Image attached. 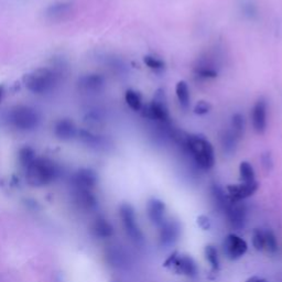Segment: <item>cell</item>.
<instances>
[{
    "label": "cell",
    "instance_id": "4fadbf2b",
    "mask_svg": "<svg viewBox=\"0 0 282 282\" xmlns=\"http://www.w3.org/2000/svg\"><path fill=\"white\" fill-rule=\"evenodd\" d=\"M105 86V78L100 74H87L78 82V87L87 94H96L103 91Z\"/></svg>",
    "mask_w": 282,
    "mask_h": 282
},
{
    "label": "cell",
    "instance_id": "484cf974",
    "mask_svg": "<svg viewBox=\"0 0 282 282\" xmlns=\"http://www.w3.org/2000/svg\"><path fill=\"white\" fill-rule=\"evenodd\" d=\"M78 136L79 139H81L84 143L88 144L89 147H94V148H102L105 145V139L102 137V136H97L94 135L89 131L86 130H79L78 131Z\"/></svg>",
    "mask_w": 282,
    "mask_h": 282
},
{
    "label": "cell",
    "instance_id": "6da1fadb",
    "mask_svg": "<svg viewBox=\"0 0 282 282\" xmlns=\"http://www.w3.org/2000/svg\"><path fill=\"white\" fill-rule=\"evenodd\" d=\"M182 144L202 170H211L215 166V151L210 141L203 136L187 135Z\"/></svg>",
    "mask_w": 282,
    "mask_h": 282
},
{
    "label": "cell",
    "instance_id": "9a60e30c",
    "mask_svg": "<svg viewBox=\"0 0 282 282\" xmlns=\"http://www.w3.org/2000/svg\"><path fill=\"white\" fill-rule=\"evenodd\" d=\"M147 213L149 219L154 225L160 226L166 220V204L159 199H150L147 204Z\"/></svg>",
    "mask_w": 282,
    "mask_h": 282
},
{
    "label": "cell",
    "instance_id": "ac0fdd59",
    "mask_svg": "<svg viewBox=\"0 0 282 282\" xmlns=\"http://www.w3.org/2000/svg\"><path fill=\"white\" fill-rule=\"evenodd\" d=\"M106 257L109 264L116 268H127L129 266V255H127L126 251L119 247H111L107 250Z\"/></svg>",
    "mask_w": 282,
    "mask_h": 282
},
{
    "label": "cell",
    "instance_id": "cb8c5ba5",
    "mask_svg": "<svg viewBox=\"0 0 282 282\" xmlns=\"http://www.w3.org/2000/svg\"><path fill=\"white\" fill-rule=\"evenodd\" d=\"M176 94L178 101V104L183 109H187L190 107L191 96H190V88L185 81H178L176 85Z\"/></svg>",
    "mask_w": 282,
    "mask_h": 282
},
{
    "label": "cell",
    "instance_id": "1f68e13d",
    "mask_svg": "<svg viewBox=\"0 0 282 282\" xmlns=\"http://www.w3.org/2000/svg\"><path fill=\"white\" fill-rule=\"evenodd\" d=\"M35 158L36 157L35 154V151L29 147L22 148L20 151H19V161H20L22 167H25V169L29 166Z\"/></svg>",
    "mask_w": 282,
    "mask_h": 282
},
{
    "label": "cell",
    "instance_id": "603a6c76",
    "mask_svg": "<svg viewBox=\"0 0 282 282\" xmlns=\"http://www.w3.org/2000/svg\"><path fill=\"white\" fill-rule=\"evenodd\" d=\"M230 130L233 131V134L236 136L238 140H241L246 131V120L245 117L241 112H235L232 115L230 118Z\"/></svg>",
    "mask_w": 282,
    "mask_h": 282
},
{
    "label": "cell",
    "instance_id": "e0dca14e",
    "mask_svg": "<svg viewBox=\"0 0 282 282\" xmlns=\"http://www.w3.org/2000/svg\"><path fill=\"white\" fill-rule=\"evenodd\" d=\"M77 133L78 131L72 120L61 119L54 126V135L61 140L73 139Z\"/></svg>",
    "mask_w": 282,
    "mask_h": 282
},
{
    "label": "cell",
    "instance_id": "83f0119b",
    "mask_svg": "<svg viewBox=\"0 0 282 282\" xmlns=\"http://www.w3.org/2000/svg\"><path fill=\"white\" fill-rule=\"evenodd\" d=\"M239 176L244 183H251L256 181L255 170L248 161H243L239 164Z\"/></svg>",
    "mask_w": 282,
    "mask_h": 282
},
{
    "label": "cell",
    "instance_id": "d6986e66",
    "mask_svg": "<svg viewBox=\"0 0 282 282\" xmlns=\"http://www.w3.org/2000/svg\"><path fill=\"white\" fill-rule=\"evenodd\" d=\"M219 141L224 154H226V156H233V154L236 152L239 140L237 139L236 136L233 134L232 130H223L219 135Z\"/></svg>",
    "mask_w": 282,
    "mask_h": 282
},
{
    "label": "cell",
    "instance_id": "52a82bcc",
    "mask_svg": "<svg viewBox=\"0 0 282 282\" xmlns=\"http://www.w3.org/2000/svg\"><path fill=\"white\" fill-rule=\"evenodd\" d=\"M74 13V6L70 2H55L45 10V19L49 22L61 23L70 20Z\"/></svg>",
    "mask_w": 282,
    "mask_h": 282
},
{
    "label": "cell",
    "instance_id": "8992f818",
    "mask_svg": "<svg viewBox=\"0 0 282 282\" xmlns=\"http://www.w3.org/2000/svg\"><path fill=\"white\" fill-rule=\"evenodd\" d=\"M121 222H123L126 233L130 237L131 241L137 245H142L144 242L142 232H141L137 220H136L135 210L130 204H123L119 209Z\"/></svg>",
    "mask_w": 282,
    "mask_h": 282
},
{
    "label": "cell",
    "instance_id": "5bb4252c",
    "mask_svg": "<svg viewBox=\"0 0 282 282\" xmlns=\"http://www.w3.org/2000/svg\"><path fill=\"white\" fill-rule=\"evenodd\" d=\"M75 189L93 190L97 183V175L91 169H82L73 178Z\"/></svg>",
    "mask_w": 282,
    "mask_h": 282
},
{
    "label": "cell",
    "instance_id": "7a4b0ae2",
    "mask_svg": "<svg viewBox=\"0 0 282 282\" xmlns=\"http://www.w3.org/2000/svg\"><path fill=\"white\" fill-rule=\"evenodd\" d=\"M58 168L49 159L35 158L26 168L27 181L32 186L48 185L58 176Z\"/></svg>",
    "mask_w": 282,
    "mask_h": 282
},
{
    "label": "cell",
    "instance_id": "836d02e7",
    "mask_svg": "<svg viewBox=\"0 0 282 282\" xmlns=\"http://www.w3.org/2000/svg\"><path fill=\"white\" fill-rule=\"evenodd\" d=\"M252 245L257 250L265 249V232L256 228L252 233Z\"/></svg>",
    "mask_w": 282,
    "mask_h": 282
},
{
    "label": "cell",
    "instance_id": "277c9868",
    "mask_svg": "<svg viewBox=\"0 0 282 282\" xmlns=\"http://www.w3.org/2000/svg\"><path fill=\"white\" fill-rule=\"evenodd\" d=\"M40 117L34 108L17 106L9 111L8 123L12 128L19 131H30L39 125Z\"/></svg>",
    "mask_w": 282,
    "mask_h": 282
},
{
    "label": "cell",
    "instance_id": "5b68a950",
    "mask_svg": "<svg viewBox=\"0 0 282 282\" xmlns=\"http://www.w3.org/2000/svg\"><path fill=\"white\" fill-rule=\"evenodd\" d=\"M142 115L149 119L157 120L160 123H169L170 116H169V109L167 105V97L163 89H158L154 93L151 103L148 106L142 108Z\"/></svg>",
    "mask_w": 282,
    "mask_h": 282
},
{
    "label": "cell",
    "instance_id": "7402d4cb",
    "mask_svg": "<svg viewBox=\"0 0 282 282\" xmlns=\"http://www.w3.org/2000/svg\"><path fill=\"white\" fill-rule=\"evenodd\" d=\"M92 232L94 236L97 238H109L114 234V227L105 218H98L94 222L92 226Z\"/></svg>",
    "mask_w": 282,
    "mask_h": 282
},
{
    "label": "cell",
    "instance_id": "44dd1931",
    "mask_svg": "<svg viewBox=\"0 0 282 282\" xmlns=\"http://www.w3.org/2000/svg\"><path fill=\"white\" fill-rule=\"evenodd\" d=\"M75 197L81 208L85 210H94L97 206V200L92 190L75 189Z\"/></svg>",
    "mask_w": 282,
    "mask_h": 282
},
{
    "label": "cell",
    "instance_id": "3957f363",
    "mask_svg": "<svg viewBox=\"0 0 282 282\" xmlns=\"http://www.w3.org/2000/svg\"><path fill=\"white\" fill-rule=\"evenodd\" d=\"M23 81H25L26 87L31 93L41 95V94L52 91L53 87L56 85L58 78H56V75L53 70L42 68L27 74Z\"/></svg>",
    "mask_w": 282,
    "mask_h": 282
},
{
    "label": "cell",
    "instance_id": "ba28073f",
    "mask_svg": "<svg viewBox=\"0 0 282 282\" xmlns=\"http://www.w3.org/2000/svg\"><path fill=\"white\" fill-rule=\"evenodd\" d=\"M224 252L228 259L237 260L245 255L248 245L242 237H239L236 234H229L225 238L223 244Z\"/></svg>",
    "mask_w": 282,
    "mask_h": 282
},
{
    "label": "cell",
    "instance_id": "2e32d148",
    "mask_svg": "<svg viewBox=\"0 0 282 282\" xmlns=\"http://www.w3.org/2000/svg\"><path fill=\"white\" fill-rule=\"evenodd\" d=\"M172 266L175 267V269L178 274L190 277V278H194V277H196L197 272H199L195 261L191 257L185 255L176 256Z\"/></svg>",
    "mask_w": 282,
    "mask_h": 282
},
{
    "label": "cell",
    "instance_id": "f546056e",
    "mask_svg": "<svg viewBox=\"0 0 282 282\" xmlns=\"http://www.w3.org/2000/svg\"><path fill=\"white\" fill-rule=\"evenodd\" d=\"M241 11L243 16L247 19H255L258 15V8L250 0H243L241 4Z\"/></svg>",
    "mask_w": 282,
    "mask_h": 282
},
{
    "label": "cell",
    "instance_id": "9c48e42d",
    "mask_svg": "<svg viewBox=\"0 0 282 282\" xmlns=\"http://www.w3.org/2000/svg\"><path fill=\"white\" fill-rule=\"evenodd\" d=\"M268 103L265 97L258 98L251 110V123L258 135H264L267 130Z\"/></svg>",
    "mask_w": 282,
    "mask_h": 282
},
{
    "label": "cell",
    "instance_id": "30bf717a",
    "mask_svg": "<svg viewBox=\"0 0 282 282\" xmlns=\"http://www.w3.org/2000/svg\"><path fill=\"white\" fill-rule=\"evenodd\" d=\"M258 182H251V183H239V184H230L226 187L227 195L229 197L230 202L233 203H238L246 200L247 197L251 196L255 192L258 190Z\"/></svg>",
    "mask_w": 282,
    "mask_h": 282
},
{
    "label": "cell",
    "instance_id": "8d00e7d4",
    "mask_svg": "<svg viewBox=\"0 0 282 282\" xmlns=\"http://www.w3.org/2000/svg\"><path fill=\"white\" fill-rule=\"evenodd\" d=\"M197 224H199V226L204 230L210 229L211 227V222H210L209 217H206V216L204 215L199 216V218H197Z\"/></svg>",
    "mask_w": 282,
    "mask_h": 282
},
{
    "label": "cell",
    "instance_id": "f35d334b",
    "mask_svg": "<svg viewBox=\"0 0 282 282\" xmlns=\"http://www.w3.org/2000/svg\"><path fill=\"white\" fill-rule=\"evenodd\" d=\"M2 96H3V85H0V103H1Z\"/></svg>",
    "mask_w": 282,
    "mask_h": 282
},
{
    "label": "cell",
    "instance_id": "d6a6232c",
    "mask_svg": "<svg viewBox=\"0 0 282 282\" xmlns=\"http://www.w3.org/2000/svg\"><path fill=\"white\" fill-rule=\"evenodd\" d=\"M265 249L271 253H275L278 250V242H277L276 235L271 230L265 232Z\"/></svg>",
    "mask_w": 282,
    "mask_h": 282
},
{
    "label": "cell",
    "instance_id": "d590c367",
    "mask_svg": "<svg viewBox=\"0 0 282 282\" xmlns=\"http://www.w3.org/2000/svg\"><path fill=\"white\" fill-rule=\"evenodd\" d=\"M261 162H262V166H264L266 170H270L272 166H274V160H272L271 153L269 151H267V152L261 154Z\"/></svg>",
    "mask_w": 282,
    "mask_h": 282
},
{
    "label": "cell",
    "instance_id": "4dcf8cb0",
    "mask_svg": "<svg viewBox=\"0 0 282 282\" xmlns=\"http://www.w3.org/2000/svg\"><path fill=\"white\" fill-rule=\"evenodd\" d=\"M205 257L209 260L213 270H217L219 268V259H218V253L217 249H216L213 245H208L205 247Z\"/></svg>",
    "mask_w": 282,
    "mask_h": 282
},
{
    "label": "cell",
    "instance_id": "d4e9b609",
    "mask_svg": "<svg viewBox=\"0 0 282 282\" xmlns=\"http://www.w3.org/2000/svg\"><path fill=\"white\" fill-rule=\"evenodd\" d=\"M125 101L134 111H141L143 108L142 96L141 94L135 89H127L125 93Z\"/></svg>",
    "mask_w": 282,
    "mask_h": 282
},
{
    "label": "cell",
    "instance_id": "4316f807",
    "mask_svg": "<svg viewBox=\"0 0 282 282\" xmlns=\"http://www.w3.org/2000/svg\"><path fill=\"white\" fill-rule=\"evenodd\" d=\"M194 73L197 76L204 79H209V78H215L217 77L218 72L214 65L212 64H206V63H200L197 67L194 68Z\"/></svg>",
    "mask_w": 282,
    "mask_h": 282
},
{
    "label": "cell",
    "instance_id": "ffe728a7",
    "mask_svg": "<svg viewBox=\"0 0 282 282\" xmlns=\"http://www.w3.org/2000/svg\"><path fill=\"white\" fill-rule=\"evenodd\" d=\"M211 195L212 200H213L216 209L218 211L225 212L227 210L228 206L233 203L230 202L228 195L225 193L224 190L218 184H213L211 187Z\"/></svg>",
    "mask_w": 282,
    "mask_h": 282
},
{
    "label": "cell",
    "instance_id": "7c38bea8",
    "mask_svg": "<svg viewBox=\"0 0 282 282\" xmlns=\"http://www.w3.org/2000/svg\"><path fill=\"white\" fill-rule=\"evenodd\" d=\"M230 227L234 229H242L246 224V208L241 202L232 203L224 212Z\"/></svg>",
    "mask_w": 282,
    "mask_h": 282
},
{
    "label": "cell",
    "instance_id": "e575fe53",
    "mask_svg": "<svg viewBox=\"0 0 282 282\" xmlns=\"http://www.w3.org/2000/svg\"><path fill=\"white\" fill-rule=\"evenodd\" d=\"M212 109V106L210 103L205 102V101H200L194 107V114L199 115V116H203L209 114Z\"/></svg>",
    "mask_w": 282,
    "mask_h": 282
},
{
    "label": "cell",
    "instance_id": "74e56055",
    "mask_svg": "<svg viewBox=\"0 0 282 282\" xmlns=\"http://www.w3.org/2000/svg\"><path fill=\"white\" fill-rule=\"evenodd\" d=\"M246 282H267L265 279H261V278H258V277H252V278L248 279Z\"/></svg>",
    "mask_w": 282,
    "mask_h": 282
},
{
    "label": "cell",
    "instance_id": "8fae6325",
    "mask_svg": "<svg viewBox=\"0 0 282 282\" xmlns=\"http://www.w3.org/2000/svg\"><path fill=\"white\" fill-rule=\"evenodd\" d=\"M181 234V226L176 220H164L160 225L159 239L162 246H171L175 244Z\"/></svg>",
    "mask_w": 282,
    "mask_h": 282
},
{
    "label": "cell",
    "instance_id": "f1b7e54d",
    "mask_svg": "<svg viewBox=\"0 0 282 282\" xmlns=\"http://www.w3.org/2000/svg\"><path fill=\"white\" fill-rule=\"evenodd\" d=\"M143 62L149 69H151L152 70H156V72H161V70L166 69V63H164V61L157 58V56L144 55Z\"/></svg>",
    "mask_w": 282,
    "mask_h": 282
}]
</instances>
